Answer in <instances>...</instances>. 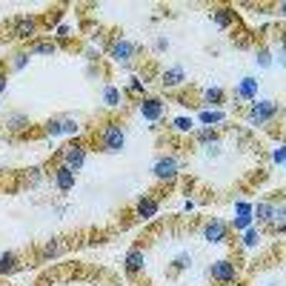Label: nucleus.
<instances>
[{"mask_svg": "<svg viewBox=\"0 0 286 286\" xmlns=\"http://www.w3.org/2000/svg\"><path fill=\"white\" fill-rule=\"evenodd\" d=\"M95 140H98V149L106 155H117L126 149V129L120 123H103L100 126V132L95 134Z\"/></svg>", "mask_w": 286, "mask_h": 286, "instance_id": "nucleus-1", "label": "nucleus"}, {"mask_svg": "<svg viewBox=\"0 0 286 286\" xmlns=\"http://www.w3.org/2000/svg\"><path fill=\"white\" fill-rule=\"evenodd\" d=\"M277 115H280L277 100H252L249 109H246V120L252 126H269Z\"/></svg>", "mask_w": 286, "mask_h": 286, "instance_id": "nucleus-2", "label": "nucleus"}, {"mask_svg": "<svg viewBox=\"0 0 286 286\" xmlns=\"http://www.w3.org/2000/svg\"><path fill=\"white\" fill-rule=\"evenodd\" d=\"M137 52H140V46L132 43V40H123V37L112 40V46H109V57H112V63H117V66H132Z\"/></svg>", "mask_w": 286, "mask_h": 286, "instance_id": "nucleus-3", "label": "nucleus"}, {"mask_svg": "<svg viewBox=\"0 0 286 286\" xmlns=\"http://www.w3.org/2000/svg\"><path fill=\"white\" fill-rule=\"evenodd\" d=\"M152 172H155V178L161 180V183H175L178 175H180V161L175 158V155H161V158L155 161Z\"/></svg>", "mask_w": 286, "mask_h": 286, "instance_id": "nucleus-4", "label": "nucleus"}, {"mask_svg": "<svg viewBox=\"0 0 286 286\" xmlns=\"http://www.w3.org/2000/svg\"><path fill=\"white\" fill-rule=\"evenodd\" d=\"M238 266H235V260L229 258H221V260H214L212 266H209V277H212L214 283H221V286H229L238 280Z\"/></svg>", "mask_w": 286, "mask_h": 286, "instance_id": "nucleus-5", "label": "nucleus"}, {"mask_svg": "<svg viewBox=\"0 0 286 286\" xmlns=\"http://www.w3.org/2000/svg\"><path fill=\"white\" fill-rule=\"evenodd\" d=\"M229 232H232L229 224L221 221V218H212V221H206V224H203V241L206 243H214V246L229 241Z\"/></svg>", "mask_w": 286, "mask_h": 286, "instance_id": "nucleus-6", "label": "nucleus"}, {"mask_svg": "<svg viewBox=\"0 0 286 286\" xmlns=\"http://www.w3.org/2000/svg\"><path fill=\"white\" fill-rule=\"evenodd\" d=\"M37 18L35 15H20V18H15V23H12V37L15 40H32V37L37 35Z\"/></svg>", "mask_w": 286, "mask_h": 286, "instance_id": "nucleus-7", "label": "nucleus"}, {"mask_svg": "<svg viewBox=\"0 0 286 286\" xmlns=\"http://www.w3.org/2000/svg\"><path fill=\"white\" fill-rule=\"evenodd\" d=\"M137 112H140L143 120H149V123H158L163 115H166V103L158 98H140L137 100Z\"/></svg>", "mask_w": 286, "mask_h": 286, "instance_id": "nucleus-8", "label": "nucleus"}, {"mask_svg": "<svg viewBox=\"0 0 286 286\" xmlns=\"http://www.w3.org/2000/svg\"><path fill=\"white\" fill-rule=\"evenodd\" d=\"M60 161L63 166H69V169H83V163H86V146L81 143H69V146H63L60 149Z\"/></svg>", "mask_w": 286, "mask_h": 286, "instance_id": "nucleus-9", "label": "nucleus"}, {"mask_svg": "<svg viewBox=\"0 0 286 286\" xmlns=\"http://www.w3.org/2000/svg\"><path fill=\"white\" fill-rule=\"evenodd\" d=\"M258 89H260V81L258 78H241L238 86H235V100H241V103H252V100H258Z\"/></svg>", "mask_w": 286, "mask_h": 286, "instance_id": "nucleus-10", "label": "nucleus"}, {"mask_svg": "<svg viewBox=\"0 0 286 286\" xmlns=\"http://www.w3.org/2000/svg\"><path fill=\"white\" fill-rule=\"evenodd\" d=\"M158 209H161L158 197L140 195V197H137V203H134V218H137V221H152L155 214H158Z\"/></svg>", "mask_w": 286, "mask_h": 286, "instance_id": "nucleus-11", "label": "nucleus"}, {"mask_svg": "<svg viewBox=\"0 0 286 286\" xmlns=\"http://www.w3.org/2000/svg\"><path fill=\"white\" fill-rule=\"evenodd\" d=\"M52 178H54V186L60 189V192H72V189H75V183H78V172L60 163V166L52 172Z\"/></svg>", "mask_w": 286, "mask_h": 286, "instance_id": "nucleus-12", "label": "nucleus"}, {"mask_svg": "<svg viewBox=\"0 0 286 286\" xmlns=\"http://www.w3.org/2000/svg\"><path fill=\"white\" fill-rule=\"evenodd\" d=\"M123 269L129 272V275H137V272H143V269H146V252H143L140 246L129 249V252H126V258H123Z\"/></svg>", "mask_w": 286, "mask_h": 286, "instance_id": "nucleus-13", "label": "nucleus"}, {"mask_svg": "<svg viewBox=\"0 0 286 286\" xmlns=\"http://www.w3.org/2000/svg\"><path fill=\"white\" fill-rule=\"evenodd\" d=\"M189 78H186V69L183 66H169V69L161 72V83L166 86V89H178V86H183Z\"/></svg>", "mask_w": 286, "mask_h": 286, "instance_id": "nucleus-14", "label": "nucleus"}, {"mask_svg": "<svg viewBox=\"0 0 286 286\" xmlns=\"http://www.w3.org/2000/svg\"><path fill=\"white\" fill-rule=\"evenodd\" d=\"M224 98H226V92L221 89V86H206V89L200 92V100H203V109H221Z\"/></svg>", "mask_w": 286, "mask_h": 286, "instance_id": "nucleus-15", "label": "nucleus"}, {"mask_svg": "<svg viewBox=\"0 0 286 286\" xmlns=\"http://www.w3.org/2000/svg\"><path fill=\"white\" fill-rule=\"evenodd\" d=\"M212 20H214V26L229 29V26H235L238 15H235V9H229V6H218V9H212Z\"/></svg>", "mask_w": 286, "mask_h": 286, "instance_id": "nucleus-16", "label": "nucleus"}, {"mask_svg": "<svg viewBox=\"0 0 286 286\" xmlns=\"http://www.w3.org/2000/svg\"><path fill=\"white\" fill-rule=\"evenodd\" d=\"M103 106L106 109H120L123 106V92L117 89V86H112V83H106V86H103Z\"/></svg>", "mask_w": 286, "mask_h": 286, "instance_id": "nucleus-17", "label": "nucleus"}, {"mask_svg": "<svg viewBox=\"0 0 286 286\" xmlns=\"http://www.w3.org/2000/svg\"><path fill=\"white\" fill-rule=\"evenodd\" d=\"M197 120H200V126H218L226 120V112L224 109H200V115H197Z\"/></svg>", "mask_w": 286, "mask_h": 286, "instance_id": "nucleus-18", "label": "nucleus"}, {"mask_svg": "<svg viewBox=\"0 0 286 286\" xmlns=\"http://www.w3.org/2000/svg\"><path fill=\"white\" fill-rule=\"evenodd\" d=\"M272 214H275V200L269 197V200H258L255 203V218H258L260 224L272 226Z\"/></svg>", "mask_w": 286, "mask_h": 286, "instance_id": "nucleus-19", "label": "nucleus"}, {"mask_svg": "<svg viewBox=\"0 0 286 286\" xmlns=\"http://www.w3.org/2000/svg\"><path fill=\"white\" fill-rule=\"evenodd\" d=\"M20 269V258L15 252H0V275H15Z\"/></svg>", "mask_w": 286, "mask_h": 286, "instance_id": "nucleus-20", "label": "nucleus"}, {"mask_svg": "<svg viewBox=\"0 0 286 286\" xmlns=\"http://www.w3.org/2000/svg\"><path fill=\"white\" fill-rule=\"evenodd\" d=\"M29 126H32V120H29V115H23V112L6 115V129H9V132H23V129H29Z\"/></svg>", "mask_w": 286, "mask_h": 286, "instance_id": "nucleus-21", "label": "nucleus"}, {"mask_svg": "<svg viewBox=\"0 0 286 286\" xmlns=\"http://www.w3.org/2000/svg\"><path fill=\"white\" fill-rule=\"evenodd\" d=\"M260 241H263V232H260L258 226H249L246 232H241V246L243 249H255V246H260Z\"/></svg>", "mask_w": 286, "mask_h": 286, "instance_id": "nucleus-22", "label": "nucleus"}, {"mask_svg": "<svg viewBox=\"0 0 286 286\" xmlns=\"http://www.w3.org/2000/svg\"><path fill=\"white\" fill-rule=\"evenodd\" d=\"M195 140L203 143V146H212V143H218V129H212V126H200V129H195Z\"/></svg>", "mask_w": 286, "mask_h": 286, "instance_id": "nucleus-23", "label": "nucleus"}, {"mask_svg": "<svg viewBox=\"0 0 286 286\" xmlns=\"http://www.w3.org/2000/svg\"><path fill=\"white\" fill-rule=\"evenodd\" d=\"M54 52H57L54 40H32L29 43V54H54Z\"/></svg>", "mask_w": 286, "mask_h": 286, "instance_id": "nucleus-24", "label": "nucleus"}, {"mask_svg": "<svg viewBox=\"0 0 286 286\" xmlns=\"http://www.w3.org/2000/svg\"><path fill=\"white\" fill-rule=\"evenodd\" d=\"M172 129H175L178 134H192V132H195V120H192V117H186V115H180V117H175V120H172Z\"/></svg>", "mask_w": 286, "mask_h": 286, "instance_id": "nucleus-25", "label": "nucleus"}, {"mask_svg": "<svg viewBox=\"0 0 286 286\" xmlns=\"http://www.w3.org/2000/svg\"><path fill=\"white\" fill-rule=\"evenodd\" d=\"M269 52H272V60H275L277 66H280V69H286V40L275 43L272 49H269Z\"/></svg>", "mask_w": 286, "mask_h": 286, "instance_id": "nucleus-26", "label": "nucleus"}, {"mask_svg": "<svg viewBox=\"0 0 286 286\" xmlns=\"http://www.w3.org/2000/svg\"><path fill=\"white\" fill-rule=\"evenodd\" d=\"M255 66H258V69H269V66H275L272 52H269V49H258V52H255Z\"/></svg>", "mask_w": 286, "mask_h": 286, "instance_id": "nucleus-27", "label": "nucleus"}, {"mask_svg": "<svg viewBox=\"0 0 286 286\" xmlns=\"http://www.w3.org/2000/svg\"><path fill=\"white\" fill-rule=\"evenodd\" d=\"M43 132L49 134V137L63 134V117H52V120H46V123H43Z\"/></svg>", "mask_w": 286, "mask_h": 286, "instance_id": "nucleus-28", "label": "nucleus"}, {"mask_svg": "<svg viewBox=\"0 0 286 286\" xmlns=\"http://www.w3.org/2000/svg\"><path fill=\"white\" fill-rule=\"evenodd\" d=\"M235 218H255V206L249 200H235Z\"/></svg>", "mask_w": 286, "mask_h": 286, "instance_id": "nucleus-29", "label": "nucleus"}, {"mask_svg": "<svg viewBox=\"0 0 286 286\" xmlns=\"http://www.w3.org/2000/svg\"><path fill=\"white\" fill-rule=\"evenodd\" d=\"M57 255H63V246H60L57 241H49V243L43 246V249H40V258H43V260H49V258H57Z\"/></svg>", "mask_w": 286, "mask_h": 286, "instance_id": "nucleus-30", "label": "nucleus"}, {"mask_svg": "<svg viewBox=\"0 0 286 286\" xmlns=\"http://www.w3.org/2000/svg\"><path fill=\"white\" fill-rule=\"evenodd\" d=\"M29 57H32L29 52H18V54H12V63H9V66H12L15 72L26 69V66H29Z\"/></svg>", "mask_w": 286, "mask_h": 286, "instance_id": "nucleus-31", "label": "nucleus"}, {"mask_svg": "<svg viewBox=\"0 0 286 286\" xmlns=\"http://www.w3.org/2000/svg\"><path fill=\"white\" fill-rule=\"evenodd\" d=\"M81 132V120L78 117H63V134H78Z\"/></svg>", "mask_w": 286, "mask_h": 286, "instance_id": "nucleus-32", "label": "nucleus"}, {"mask_svg": "<svg viewBox=\"0 0 286 286\" xmlns=\"http://www.w3.org/2000/svg\"><path fill=\"white\" fill-rule=\"evenodd\" d=\"M143 86H146V81L132 78V81H129V86H126V92H129V95H134V98H140V95H143Z\"/></svg>", "mask_w": 286, "mask_h": 286, "instance_id": "nucleus-33", "label": "nucleus"}, {"mask_svg": "<svg viewBox=\"0 0 286 286\" xmlns=\"http://www.w3.org/2000/svg\"><path fill=\"white\" fill-rule=\"evenodd\" d=\"M172 263H175V269H189L192 266V255H189V252H178Z\"/></svg>", "mask_w": 286, "mask_h": 286, "instance_id": "nucleus-34", "label": "nucleus"}, {"mask_svg": "<svg viewBox=\"0 0 286 286\" xmlns=\"http://www.w3.org/2000/svg\"><path fill=\"white\" fill-rule=\"evenodd\" d=\"M272 163H280V166L286 163V143H280V146L272 149Z\"/></svg>", "mask_w": 286, "mask_h": 286, "instance_id": "nucleus-35", "label": "nucleus"}, {"mask_svg": "<svg viewBox=\"0 0 286 286\" xmlns=\"http://www.w3.org/2000/svg\"><path fill=\"white\" fill-rule=\"evenodd\" d=\"M54 37H57V40H66V37H69V26H66V23H60V26H57V32H54Z\"/></svg>", "mask_w": 286, "mask_h": 286, "instance_id": "nucleus-36", "label": "nucleus"}, {"mask_svg": "<svg viewBox=\"0 0 286 286\" xmlns=\"http://www.w3.org/2000/svg\"><path fill=\"white\" fill-rule=\"evenodd\" d=\"M166 49H169V40H166V37H158V40H155V52H166Z\"/></svg>", "mask_w": 286, "mask_h": 286, "instance_id": "nucleus-37", "label": "nucleus"}, {"mask_svg": "<svg viewBox=\"0 0 286 286\" xmlns=\"http://www.w3.org/2000/svg\"><path fill=\"white\" fill-rule=\"evenodd\" d=\"M206 155H209V158H218V155H221V146H218V143L206 146Z\"/></svg>", "mask_w": 286, "mask_h": 286, "instance_id": "nucleus-38", "label": "nucleus"}, {"mask_svg": "<svg viewBox=\"0 0 286 286\" xmlns=\"http://www.w3.org/2000/svg\"><path fill=\"white\" fill-rule=\"evenodd\" d=\"M6 86H9V81H6V75H3V72H0V95H3V92H6Z\"/></svg>", "mask_w": 286, "mask_h": 286, "instance_id": "nucleus-39", "label": "nucleus"}, {"mask_svg": "<svg viewBox=\"0 0 286 286\" xmlns=\"http://www.w3.org/2000/svg\"><path fill=\"white\" fill-rule=\"evenodd\" d=\"M277 15H280V18H286V0H283V3H277Z\"/></svg>", "mask_w": 286, "mask_h": 286, "instance_id": "nucleus-40", "label": "nucleus"}, {"mask_svg": "<svg viewBox=\"0 0 286 286\" xmlns=\"http://www.w3.org/2000/svg\"><path fill=\"white\" fill-rule=\"evenodd\" d=\"M263 286H280V283H272V280H269V283H263Z\"/></svg>", "mask_w": 286, "mask_h": 286, "instance_id": "nucleus-41", "label": "nucleus"}, {"mask_svg": "<svg viewBox=\"0 0 286 286\" xmlns=\"http://www.w3.org/2000/svg\"><path fill=\"white\" fill-rule=\"evenodd\" d=\"M283 166H286V163H283Z\"/></svg>", "mask_w": 286, "mask_h": 286, "instance_id": "nucleus-42", "label": "nucleus"}]
</instances>
